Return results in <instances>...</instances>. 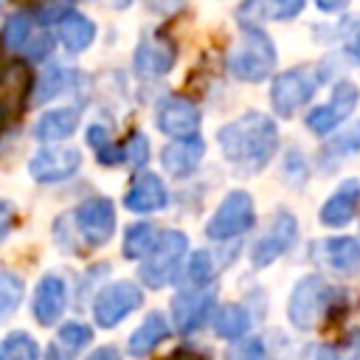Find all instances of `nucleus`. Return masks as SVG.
I'll return each instance as SVG.
<instances>
[{
    "label": "nucleus",
    "instance_id": "nucleus-12",
    "mask_svg": "<svg viewBox=\"0 0 360 360\" xmlns=\"http://www.w3.org/2000/svg\"><path fill=\"white\" fill-rule=\"evenodd\" d=\"M200 127V107L188 98L169 96L158 107V129L172 138H191Z\"/></svg>",
    "mask_w": 360,
    "mask_h": 360
},
{
    "label": "nucleus",
    "instance_id": "nucleus-5",
    "mask_svg": "<svg viewBox=\"0 0 360 360\" xmlns=\"http://www.w3.org/2000/svg\"><path fill=\"white\" fill-rule=\"evenodd\" d=\"M186 250H188V239H186L183 231L158 233V239L152 242V248H149V253H146V259L141 264V281L146 287H152V290L163 287L174 276V270H177L180 259L186 256Z\"/></svg>",
    "mask_w": 360,
    "mask_h": 360
},
{
    "label": "nucleus",
    "instance_id": "nucleus-4",
    "mask_svg": "<svg viewBox=\"0 0 360 360\" xmlns=\"http://www.w3.org/2000/svg\"><path fill=\"white\" fill-rule=\"evenodd\" d=\"M321 87V70L315 65H301L292 70H284L270 84V104L278 115L290 118L298 107H304L315 90Z\"/></svg>",
    "mask_w": 360,
    "mask_h": 360
},
{
    "label": "nucleus",
    "instance_id": "nucleus-20",
    "mask_svg": "<svg viewBox=\"0 0 360 360\" xmlns=\"http://www.w3.org/2000/svg\"><path fill=\"white\" fill-rule=\"evenodd\" d=\"M76 127H79V110L76 107H56V110H48L45 115H39V121L34 124V138L42 143L65 141L76 132Z\"/></svg>",
    "mask_w": 360,
    "mask_h": 360
},
{
    "label": "nucleus",
    "instance_id": "nucleus-16",
    "mask_svg": "<svg viewBox=\"0 0 360 360\" xmlns=\"http://www.w3.org/2000/svg\"><path fill=\"white\" fill-rule=\"evenodd\" d=\"M132 65L143 76H163L174 65V45L166 37H143L135 48Z\"/></svg>",
    "mask_w": 360,
    "mask_h": 360
},
{
    "label": "nucleus",
    "instance_id": "nucleus-31",
    "mask_svg": "<svg viewBox=\"0 0 360 360\" xmlns=\"http://www.w3.org/2000/svg\"><path fill=\"white\" fill-rule=\"evenodd\" d=\"M22 290H25V284H22V278L17 273L0 270V315L17 309V304L22 298Z\"/></svg>",
    "mask_w": 360,
    "mask_h": 360
},
{
    "label": "nucleus",
    "instance_id": "nucleus-10",
    "mask_svg": "<svg viewBox=\"0 0 360 360\" xmlns=\"http://www.w3.org/2000/svg\"><path fill=\"white\" fill-rule=\"evenodd\" d=\"M79 166H82L79 149H73V146H48V149H39L28 160V174L37 183H59V180H68L70 174H76Z\"/></svg>",
    "mask_w": 360,
    "mask_h": 360
},
{
    "label": "nucleus",
    "instance_id": "nucleus-29",
    "mask_svg": "<svg viewBox=\"0 0 360 360\" xmlns=\"http://www.w3.org/2000/svg\"><path fill=\"white\" fill-rule=\"evenodd\" d=\"M0 360H39V346L28 332H11L0 340Z\"/></svg>",
    "mask_w": 360,
    "mask_h": 360
},
{
    "label": "nucleus",
    "instance_id": "nucleus-7",
    "mask_svg": "<svg viewBox=\"0 0 360 360\" xmlns=\"http://www.w3.org/2000/svg\"><path fill=\"white\" fill-rule=\"evenodd\" d=\"M143 304V292L138 284L132 281H112L107 287L98 290L96 301H93V318L101 329H112L118 326L129 312H135Z\"/></svg>",
    "mask_w": 360,
    "mask_h": 360
},
{
    "label": "nucleus",
    "instance_id": "nucleus-6",
    "mask_svg": "<svg viewBox=\"0 0 360 360\" xmlns=\"http://www.w3.org/2000/svg\"><path fill=\"white\" fill-rule=\"evenodd\" d=\"M256 222V214H253V197L248 191H231L219 208L214 211V217L208 219L205 225V236L208 239H217V242H225V239H233V236H242L253 228Z\"/></svg>",
    "mask_w": 360,
    "mask_h": 360
},
{
    "label": "nucleus",
    "instance_id": "nucleus-26",
    "mask_svg": "<svg viewBox=\"0 0 360 360\" xmlns=\"http://www.w3.org/2000/svg\"><path fill=\"white\" fill-rule=\"evenodd\" d=\"M158 239V231H155V225H149V222H135V225H129L127 231H124V245H121V250H124V256L127 259H143L146 253H149V248H152V242Z\"/></svg>",
    "mask_w": 360,
    "mask_h": 360
},
{
    "label": "nucleus",
    "instance_id": "nucleus-30",
    "mask_svg": "<svg viewBox=\"0 0 360 360\" xmlns=\"http://www.w3.org/2000/svg\"><path fill=\"white\" fill-rule=\"evenodd\" d=\"M28 37H31V14H25V11L11 14V17L6 20L3 31H0V42H3V48H6L8 53L20 51V48L28 42Z\"/></svg>",
    "mask_w": 360,
    "mask_h": 360
},
{
    "label": "nucleus",
    "instance_id": "nucleus-28",
    "mask_svg": "<svg viewBox=\"0 0 360 360\" xmlns=\"http://www.w3.org/2000/svg\"><path fill=\"white\" fill-rule=\"evenodd\" d=\"M56 349L70 360L79 349H84L90 340H93V329L87 323H79V321H68L59 326V335H56Z\"/></svg>",
    "mask_w": 360,
    "mask_h": 360
},
{
    "label": "nucleus",
    "instance_id": "nucleus-41",
    "mask_svg": "<svg viewBox=\"0 0 360 360\" xmlns=\"http://www.w3.org/2000/svg\"><path fill=\"white\" fill-rule=\"evenodd\" d=\"M163 360H208V354H202V352H197V349H188V346H183V349L172 352L169 357H163Z\"/></svg>",
    "mask_w": 360,
    "mask_h": 360
},
{
    "label": "nucleus",
    "instance_id": "nucleus-23",
    "mask_svg": "<svg viewBox=\"0 0 360 360\" xmlns=\"http://www.w3.org/2000/svg\"><path fill=\"white\" fill-rule=\"evenodd\" d=\"M301 360H360V326L349 329L332 346H309Z\"/></svg>",
    "mask_w": 360,
    "mask_h": 360
},
{
    "label": "nucleus",
    "instance_id": "nucleus-43",
    "mask_svg": "<svg viewBox=\"0 0 360 360\" xmlns=\"http://www.w3.org/2000/svg\"><path fill=\"white\" fill-rule=\"evenodd\" d=\"M87 360H121V354H118L115 346H101V349H96Z\"/></svg>",
    "mask_w": 360,
    "mask_h": 360
},
{
    "label": "nucleus",
    "instance_id": "nucleus-33",
    "mask_svg": "<svg viewBox=\"0 0 360 360\" xmlns=\"http://www.w3.org/2000/svg\"><path fill=\"white\" fill-rule=\"evenodd\" d=\"M124 160L132 166V169H143L146 160H149V141L143 132H132L124 143Z\"/></svg>",
    "mask_w": 360,
    "mask_h": 360
},
{
    "label": "nucleus",
    "instance_id": "nucleus-44",
    "mask_svg": "<svg viewBox=\"0 0 360 360\" xmlns=\"http://www.w3.org/2000/svg\"><path fill=\"white\" fill-rule=\"evenodd\" d=\"M349 53L354 56V62H360V28L354 31V37H352V45H349Z\"/></svg>",
    "mask_w": 360,
    "mask_h": 360
},
{
    "label": "nucleus",
    "instance_id": "nucleus-1",
    "mask_svg": "<svg viewBox=\"0 0 360 360\" xmlns=\"http://www.w3.org/2000/svg\"><path fill=\"white\" fill-rule=\"evenodd\" d=\"M222 158L236 163V166H248L250 172H259L276 152L278 146V129L273 124L270 115L264 112H248L231 124H225L217 132Z\"/></svg>",
    "mask_w": 360,
    "mask_h": 360
},
{
    "label": "nucleus",
    "instance_id": "nucleus-45",
    "mask_svg": "<svg viewBox=\"0 0 360 360\" xmlns=\"http://www.w3.org/2000/svg\"><path fill=\"white\" fill-rule=\"evenodd\" d=\"M110 3H112V8H127L132 0H110Z\"/></svg>",
    "mask_w": 360,
    "mask_h": 360
},
{
    "label": "nucleus",
    "instance_id": "nucleus-14",
    "mask_svg": "<svg viewBox=\"0 0 360 360\" xmlns=\"http://www.w3.org/2000/svg\"><path fill=\"white\" fill-rule=\"evenodd\" d=\"M214 290H197V292H180L174 301H172V318H174V326L180 335H191L197 332L205 318L211 315L214 309Z\"/></svg>",
    "mask_w": 360,
    "mask_h": 360
},
{
    "label": "nucleus",
    "instance_id": "nucleus-40",
    "mask_svg": "<svg viewBox=\"0 0 360 360\" xmlns=\"http://www.w3.org/2000/svg\"><path fill=\"white\" fill-rule=\"evenodd\" d=\"M11 222H14V211H11V205L6 200H0V242L8 236Z\"/></svg>",
    "mask_w": 360,
    "mask_h": 360
},
{
    "label": "nucleus",
    "instance_id": "nucleus-36",
    "mask_svg": "<svg viewBox=\"0 0 360 360\" xmlns=\"http://www.w3.org/2000/svg\"><path fill=\"white\" fill-rule=\"evenodd\" d=\"M307 0H267V14L273 20H290L295 14H301Z\"/></svg>",
    "mask_w": 360,
    "mask_h": 360
},
{
    "label": "nucleus",
    "instance_id": "nucleus-15",
    "mask_svg": "<svg viewBox=\"0 0 360 360\" xmlns=\"http://www.w3.org/2000/svg\"><path fill=\"white\" fill-rule=\"evenodd\" d=\"M205 155V141L200 135H191V138H177L172 141L163 152H160V163L169 174L174 177H188L194 174V169L200 166Z\"/></svg>",
    "mask_w": 360,
    "mask_h": 360
},
{
    "label": "nucleus",
    "instance_id": "nucleus-32",
    "mask_svg": "<svg viewBox=\"0 0 360 360\" xmlns=\"http://www.w3.org/2000/svg\"><path fill=\"white\" fill-rule=\"evenodd\" d=\"M70 11H73L70 0H37L31 17L37 22H42V25H51V22H62Z\"/></svg>",
    "mask_w": 360,
    "mask_h": 360
},
{
    "label": "nucleus",
    "instance_id": "nucleus-34",
    "mask_svg": "<svg viewBox=\"0 0 360 360\" xmlns=\"http://www.w3.org/2000/svg\"><path fill=\"white\" fill-rule=\"evenodd\" d=\"M188 278H191L194 284H200V287L214 278V264H211L208 250H197V253L188 259Z\"/></svg>",
    "mask_w": 360,
    "mask_h": 360
},
{
    "label": "nucleus",
    "instance_id": "nucleus-9",
    "mask_svg": "<svg viewBox=\"0 0 360 360\" xmlns=\"http://www.w3.org/2000/svg\"><path fill=\"white\" fill-rule=\"evenodd\" d=\"M76 228L90 248L104 245L115 231V208L107 197H90L76 208Z\"/></svg>",
    "mask_w": 360,
    "mask_h": 360
},
{
    "label": "nucleus",
    "instance_id": "nucleus-3",
    "mask_svg": "<svg viewBox=\"0 0 360 360\" xmlns=\"http://www.w3.org/2000/svg\"><path fill=\"white\" fill-rule=\"evenodd\" d=\"M276 68V48L259 28H245L239 45L231 51L228 70L242 82H264Z\"/></svg>",
    "mask_w": 360,
    "mask_h": 360
},
{
    "label": "nucleus",
    "instance_id": "nucleus-25",
    "mask_svg": "<svg viewBox=\"0 0 360 360\" xmlns=\"http://www.w3.org/2000/svg\"><path fill=\"white\" fill-rule=\"evenodd\" d=\"M73 82V73L65 70V68H51L45 70L37 82H34V90H31V98L34 104H42V101H51L53 96H59L62 90H68Z\"/></svg>",
    "mask_w": 360,
    "mask_h": 360
},
{
    "label": "nucleus",
    "instance_id": "nucleus-18",
    "mask_svg": "<svg viewBox=\"0 0 360 360\" xmlns=\"http://www.w3.org/2000/svg\"><path fill=\"white\" fill-rule=\"evenodd\" d=\"M357 205H360V180H343L338 191L321 205V222L326 228H343L357 214Z\"/></svg>",
    "mask_w": 360,
    "mask_h": 360
},
{
    "label": "nucleus",
    "instance_id": "nucleus-17",
    "mask_svg": "<svg viewBox=\"0 0 360 360\" xmlns=\"http://www.w3.org/2000/svg\"><path fill=\"white\" fill-rule=\"evenodd\" d=\"M169 202V191L163 186V180L152 172H143L132 180L129 191L124 194V205L135 214H149V211H158Z\"/></svg>",
    "mask_w": 360,
    "mask_h": 360
},
{
    "label": "nucleus",
    "instance_id": "nucleus-24",
    "mask_svg": "<svg viewBox=\"0 0 360 360\" xmlns=\"http://www.w3.org/2000/svg\"><path fill=\"white\" fill-rule=\"evenodd\" d=\"M250 326V315L245 307L239 304H222L214 315V332L217 338H225V340H236L248 332Z\"/></svg>",
    "mask_w": 360,
    "mask_h": 360
},
{
    "label": "nucleus",
    "instance_id": "nucleus-27",
    "mask_svg": "<svg viewBox=\"0 0 360 360\" xmlns=\"http://www.w3.org/2000/svg\"><path fill=\"white\" fill-rule=\"evenodd\" d=\"M357 149H360V121L352 124L349 129H343L338 138H332V141L323 146V152H321V166H332V163L343 160L346 155H354Z\"/></svg>",
    "mask_w": 360,
    "mask_h": 360
},
{
    "label": "nucleus",
    "instance_id": "nucleus-21",
    "mask_svg": "<svg viewBox=\"0 0 360 360\" xmlns=\"http://www.w3.org/2000/svg\"><path fill=\"white\" fill-rule=\"evenodd\" d=\"M169 338V323L160 312H149L143 318V323L132 332L129 338V354L132 357H146L158 343H163Z\"/></svg>",
    "mask_w": 360,
    "mask_h": 360
},
{
    "label": "nucleus",
    "instance_id": "nucleus-38",
    "mask_svg": "<svg viewBox=\"0 0 360 360\" xmlns=\"http://www.w3.org/2000/svg\"><path fill=\"white\" fill-rule=\"evenodd\" d=\"M96 158H98V163H104V166H115V163L124 160V146H112V143H107V146L96 149Z\"/></svg>",
    "mask_w": 360,
    "mask_h": 360
},
{
    "label": "nucleus",
    "instance_id": "nucleus-37",
    "mask_svg": "<svg viewBox=\"0 0 360 360\" xmlns=\"http://www.w3.org/2000/svg\"><path fill=\"white\" fill-rule=\"evenodd\" d=\"M51 48H53V37L51 34H37L34 37V42L28 45V59H45L48 53H51Z\"/></svg>",
    "mask_w": 360,
    "mask_h": 360
},
{
    "label": "nucleus",
    "instance_id": "nucleus-11",
    "mask_svg": "<svg viewBox=\"0 0 360 360\" xmlns=\"http://www.w3.org/2000/svg\"><path fill=\"white\" fill-rule=\"evenodd\" d=\"M295 231H298L295 217L287 214V211H278L276 219L270 222V228L264 231V236H262V239L253 245V250H250L253 267H267V264H273L281 253H287L290 245L295 242Z\"/></svg>",
    "mask_w": 360,
    "mask_h": 360
},
{
    "label": "nucleus",
    "instance_id": "nucleus-39",
    "mask_svg": "<svg viewBox=\"0 0 360 360\" xmlns=\"http://www.w3.org/2000/svg\"><path fill=\"white\" fill-rule=\"evenodd\" d=\"M110 132H107V127H101V124H93L90 129H87V143L93 146V149H101V146H107L110 141Z\"/></svg>",
    "mask_w": 360,
    "mask_h": 360
},
{
    "label": "nucleus",
    "instance_id": "nucleus-42",
    "mask_svg": "<svg viewBox=\"0 0 360 360\" xmlns=\"http://www.w3.org/2000/svg\"><path fill=\"white\" fill-rule=\"evenodd\" d=\"M315 6L326 14H335V11H343L349 6V0H315Z\"/></svg>",
    "mask_w": 360,
    "mask_h": 360
},
{
    "label": "nucleus",
    "instance_id": "nucleus-46",
    "mask_svg": "<svg viewBox=\"0 0 360 360\" xmlns=\"http://www.w3.org/2000/svg\"><path fill=\"white\" fill-rule=\"evenodd\" d=\"M0 6H3V0H0Z\"/></svg>",
    "mask_w": 360,
    "mask_h": 360
},
{
    "label": "nucleus",
    "instance_id": "nucleus-13",
    "mask_svg": "<svg viewBox=\"0 0 360 360\" xmlns=\"http://www.w3.org/2000/svg\"><path fill=\"white\" fill-rule=\"evenodd\" d=\"M65 304H68L65 281L56 273L42 276L39 284H37V290H34V301H31V312H34L37 323L39 326H53L62 318Z\"/></svg>",
    "mask_w": 360,
    "mask_h": 360
},
{
    "label": "nucleus",
    "instance_id": "nucleus-35",
    "mask_svg": "<svg viewBox=\"0 0 360 360\" xmlns=\"http://www.w3.org/2000/svg\"><path fill=\"white\" fill-rule=\"evenodd\" d=\"M225 360H264V343L259 338L242 340L225 352Z\"/></svg>",
    "mask_w": 360,
    "mask_h": 360
},
{
    "label": "nucleus",
    "instance_id": "nucleus-8",
    "mask_svg": "<svg viewBox=\"0 0 360 360\" xmlns=\"http://www.w3.org/2000/svg\"><path fill=\"white\" fill-rule=\"evenodd\" d=\"M357 98H360L357 84L349 82V79H340V82L335 84V90H332V101L315 107V110L307 115L309 132H315V135L332 132L338 124H343V121L352 115V110L357 107Z\"/></svg>",
    "mask_w": 360,
    "mask_h": 360
},
{
    "label": "nucleus",
    "instance_id": "nucleus-2",
    "mask_svg": "<svg viewBox=\"0 0 360 360\" xmlns=\"http://www.w3.org/2000/svg\"><path fill=\"white\" fill-rule=\"evenodd\" d=\"M338 290H332L321 276H304L292 292H290V304H287V318L295 329L307 332L323 323L326 312H332V298Z\"/></svg>",
    "mask_w": 360,
    "mask_h": 360
},
{
    "label": "nucleus",
    "instance_id": "nucleus-22",
    "mask_svg": "<svg viewBox=\"0 0 360 360\" xmlns=\"http://www.w3.org/2000/svg\"><path fill=\"white\" fill-rule=\"evenodd\" d=\"M93 39H96V25H93V20H87L84 14L70 11V14L59 22V42H62L70 53L84 51Z\"/></svg>",
    "mask_w": 360,
    "mask_h": 360
},
{
    "label": "nucleus",
    "instance_id": "nucleus-19",
    "mask_svg": "<svg viewBox=\"0 0 360 360\" xmlns=\"http://www.w3.org/2000/svg\"><path fill=\"white\" fill-rule=\"evenodd\" d=\"M318 250L323 262L340 276H354L360 270V242L354 236H332Z\"/></svg>",
    "mask_w": 360,
    "mask_h": 360
}]
</instances>
